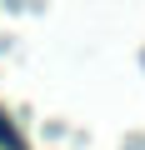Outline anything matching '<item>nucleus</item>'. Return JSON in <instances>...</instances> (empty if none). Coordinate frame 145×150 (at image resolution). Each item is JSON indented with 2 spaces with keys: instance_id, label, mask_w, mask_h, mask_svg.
Here are the masks:
<instances>
[{
  "instance_id": "obj_1",
  "label": "nucleus",
  "mask_w": 145,
  "mask_h": 150,
  "mask_svg": "<svg viewBox=\"0 0 145 150\" xmlns=\"http://www.w3.org/2000/svg\"><path fill=\"white\" fill-rule=\"evenodd\" d=\"M0 145H5V150H25V140L15 135V125H10L5 115H0Z\"/></svg>"
}]
</instances>
